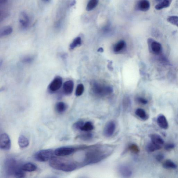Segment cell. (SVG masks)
<instances>
[{
    "label": "cell",
    "instance_id": "cell-21",
    "mask_svg": "<svg viewBox=\"0 0 178 178\" xmlns=\"http://www.w3.org/2000/svg\"><path fill=\"white\" fill-rule=\"evenodd\" d=\"M135 114L140 119L144 120H147L149 117L145 110L141 108L137 109L135 111Z\"/></svg>",
    "mask_w": 178,
    "mask_h": 178
},
{
    "label": "cell",
    "instance_id": "cell-30",
    "mask_svg": "<svg viewBox=\"0 0 178 178\" xmlns=\"http://www.w3.org/2000/svg\"><path fill=\"white\" fill-rule=\"evenodd\" d=\"M167 20L170 24L178 27V16H169Z\"/></svg>",
    "mask_w": 178,
    "mask_h": 178
},
{
    "label": "cell",
    "instance_id": "cell-8",
    "mask_svg": "<svg viewBox=\"0 0 178 178\" xmlns=\"http://www.w3.org/2000/svg\"><path fill=\"white\" fill-rule=\"evenodd\" d=\"M116 126L114 122L110 121L107 123L104 129V136L109 137L112 136L116 129Z\"/></svg>",
    "mask_w": 178,
    "mask_h": 178
},
{
    "label": "cell",
    "instance_id": "cell-5",
    "mask_svg": "<svg viewBox=\"0 0 178 178\" xmlns=\"http://www.w3.org/2000/svg\"><path fill=\"white\" fill-rule=\"evenodd\" d=\"M11 143L10 139L8 134L3 133L0 136V148L1 149L5 151L10 150Z\"/></svg>",
    "mask_w": 178,
    "mask_h": 178
},
{
    "label": "cell",
    "instance_id": "cell-28",
    "mask_svg": "<svg viewBox=\"0 0 178 178\" xmlns=\"http://www.w3.org/2000/svg\"><path fill=\"white\" fill-rule=\"evenodd\" d=\"M82 44V39L80 37H77L75 38L73 41L70 45V49H73L78 46Z\"/></svg>",
    "mask_w": 178,
    "mask_h": 178
},
{
    "label": "cell",
    "instance_id": "cell-13",
    "mask_svg": "<svg viewBox=\"0 0 178 178\" xmlns=\"http://www.w3.org/2000/svg\"><path fill=\"white\" fill-rule=\"evenodd\" d=\"M19 22L23 28L26 29L28 27L29 19L27 15L25 12H22L20 14Z\"/></svg>",
    "mask_w": 178,
    "mask_h": 178
},
{
    "label": "cell",
    "instance_id": "cell-38",
    "mask_svg": "<svg viewBox=\"0 0 178 178\" xmlns=\"http://www.w3.org/2000/svg\"><path fill=\"white\" fill-rule=\"evenodd\" d=\"M164 158V155L162 154H159L156 155V159L158 162H161Z\"/></svg>",
    "mask_w": 178,
    "mask_h": 178
},
{
    "label": "cell",
    "instance_id": "cell-1",
    "mask_svg": "<svg viewBox=\"0 0 178 178\" xmlns=\"http://www.w3.org/2000/svg\"><path fill=\"white\" fill-rule=\"evenodd\" d=\"M49 164L53 169L65 172H72L77 168L74 162L54 156L49 160Z\"/></svg>",
    "mask_w": 178,
    "mask_h": 178
},
{
    "label": "cell",
    "instance_id": "cell-4",
    "mask_svg": "<svg viewBox=\"0 0 178 178\" xmlns=\"http://www.w3.org/2000/svg\"><path fill=\"white\" fill-rule=\"evenodd\" d=\"M93 89L95 94L101 96L109 94L112 92V89L111 87L102 86L96 83L94 84Z\"/></svg>",
    "mask_w": 178,
    "mask_h": 178
},
{
    "label": "cell",
    "instance_id": "cell-11",
    "mask_svg": "<svg viewBox=\"0 0 178 178\" xmlns=\"http://www.w3.org/2000/svg\"><path fill=\"white\" fill-rule=\"evenodd\" d=\"M150 7V2L148 0H140L136 6L138 10L146 12L149 10Z\"/></svg>",
    "mask_w": 178,
    "mask_h": 178
},
{
    "label": "cell",
    "instance_id": "cell-17",
    "mask_svg": "<svg viewBox=\"0 0 178 178\" xmlns=\"http://www.w3.org/2000/svg\"><path fill=\"white\" fill-rule=\"evenodd\" d=\"M151 142L155 144L161 145L163 144L164 143L163 139L159 135L157 134H152L150 135Z\"/></svg>",
    "mask_w": 178,
    "mask_h": 178
},
{
    "label": "cell",
    "instance_id": "cell-25",
    "mask_svg": "<svg viewBox=\"0 0 178 178\" xmlns=\"http://www.w3.org/2000/svg\"><path fill=\"white\" fill-rule=\"evenodd\" d=\"M94 129L93 124L91 122H87L84 123L81 131L84 132H89L92 131Z\"/></svg>",
    "mask_w": 178,
    "mask_h": 178
},
{
    "label": "cell",
    "instance_id": "cell-22",
    "mask_svg": "<svg viewBox=\"0 0 178 178\" xmlns=\"http://www.w3.org/2000/svg\"><path fill=\"white\" fill-rule=\"evenodd\" d=\"M162 148V147L161 145L155 144L151 142L147 145L146 150L147 152H152L156 151V150H160Z\"/></svg>",
    "mask_w": 178,
    "mask_h": 178
},
{
    "label": "cell",
    "instance_id": "cell-24",
    "mask_svg": "<svg viewBox=\"0 0 178 178\" xmlns=\"http://www.w3.org/2000/svg\"><path fill=\"white\" fill-rule=\"evenodd\" d=\"M163 167L166 169H175L177 167L176 165L170 160H166L163 164Z\"/></svg>",
    "mask_w": 178,
    "mask_h": 178
},
{
    "label": "cell",
    "instance_id": "cell-31",
    "mask_svg": "<svg viewBox=\"0 0 178 178\" xmlns=\"http://www.w3.org/2000/svg\"><path fill=\"white\" fill-rule=\"evenodd\" d=\"M84 90V85L82 84H79L78 85L75 94L77 96H79L83 93Z\"/></svg>",
    "mask_w": 178,
    "mask_h": 178
},
{
    "label": "cell",
    "instance_id": "cell-33",
    "mask_svg": "<svg viewBox=\"0 0 178 178\" xmlns=\"http://www.w3.org/2000/svg\"><path fill=\"white\" fill-rule=\"evenodd\" d=\"M129 150L135 154H137L140 152V149L136 144H133L130 145L129 147Z\"/></svg>",
    "mask_w": 178,
    "mask_h": 178
},
{
    "label": "cell",
    "instance_id": "cell-15",
    "mask_svg": "<svg viewBox=\"0 0 178 178\" xmlns=\"http://www.w3.org/2000/svg\"><path fill=\"white\" fill-rule=\"evenodd\" d=\"M18 143L20 147L24 149L28 147L30 142L27 137L24 135H21L19 137Z\"/></svg>",
    "mask_w": 178,
    "mask_h": 178
},
{
    "label": "cell",
    "instance_id": "cell-35",
    "mask_svg": "<svg viewBox=\"0 0 178 178\" xmlns=\"http://www.w3.org/2000/svg\"><path fill=\"white\" fill-rule=\"evenodd\" d=\"M33 57L31 56L25 57L22 60V62L26 64L31 63L33 61Z\"/></svg>",
    "mask_w": 178,
    "mask_h": 178
},
{
    "label": "cell",
    "instance_id": "cell-27",
    "mask_svg": "<svg viewBox=\"0 0 178 178\" xmlns=\"http://www.w3.org/2000/svg\"><path fill=\"white\" fill-rule=\"evenodd\" d=\"M93 138V135L91 133L82 134L77 137V139L84 141H89V140L92 139Z\"/></svg>",
    "mask_w": 178,
    "mask_h": 178
},
{
    "label": "cell",
    "instance_id": "cell-18",
    "mask_svg": "<svg viewBox=\"0 0 178 178\" xmlns=\"http://www.w3.org/2000/svg\"><path fill=\"white\" fill-rule=\"evenodd\" d=\"M22 169L25 172H33L36 171L37 167L32 163L27 162L22 165Z\"/></svg>",
    "mask_w": 178,
    "mask_h": 178
},
{
    "label": "cell",
    "instance_id": "cell-20",
    "mask_svg": "<svg viewBox=\"0 0 178 178\" xmlns=\"http://www.w3.org/2000/svg\"><path fill=\"white\" fill-rule=\"evenodd\" d=\"M13 31V29L11 26L4 27L0 30V37L8 36L12 33Z\"/></svg>",
    "mask_w": 178,
    "mask_h": 178
},
{
    "label": "cell",
    "instance_id": "cell-37",
    "mask_svg": "<svg viewBox=\"0 0 178 178\" xmlns=\"http://www.w3.org/2000/svg\"><path fill=\"white\" fill-rule=\"evenodd\" d=\"M138 102L143 104H147L148 101L147 100L142 97H138L137 99Z\"/></svg>",
    "mask_w": 178,
    "mask_h": 178
},
{
    "label": "cell",
    "instance_id": "cell-16",
    "mask_svg": "<svg viewBox=\"0 0 178 178\" xmlns=\"http://www.w3.org/2000/svg\"><path fill=\"white\" fill-rule=\"evenodd\" d=\"M172 0H162L155 5V8L157 10H160L168 8L171 4Z\"/></svg>",
    "mask_w": 178,
    "mask_h": 178
},
{
    "label": "cell",
    "instance_id": "cell-36",
    "mask_svg": "<svg viewBox=\"0 0 178 178\" xmlns=\"http://www.w3.org/2000/svg\"><path fill=\"white\" fill-rule=\"evenodd\" d=\"M175 147V145L174 144L170 143L165 145L164 148L166 150H170L174 149Z\"/></svg>",
    "mask_w": 178,
    "mask_h": 178
},
{
    "label": "cell",
    "instance_id": "cell-41",
    "mask_svg": "<svg viewBox=\"0 0 178 178\" xmlns=\"http://www.w3.org/2000/svg\"><path fill=\"white\" fill-rule=\"evenodd\" d=\"M102 50H103L102 48L100 49H99V52L103 51H102Z\"/></svg>",
    "mask_w": 178,
    "mask_h": 178
},
{
    "label": "cell",
    "instance_id": "cell-26",
    "mask_svg": "<svg viewBox=\"0 0 178 178\" xmlns=\"http://www.w3.org/2000/svg\"><path fill=\"white\" fill-rule=\"evenodd\" d=\"M99 0H90L87 4L86 10L87 11H91L93 9L97 6Z\"/></svg>",
    "mask_w": 178,
    "mask_h": 178
},
{
    "label": "cell",
    "instance_id": "cell-19",
    "mask_svg": "<svg viewBox=\"0 0 178 178\" xmlns=\"http://www.w3.org/2000/svg\"><path fill=\"white\" fill-rule=\"evenodd\" d=\"M67 107V104L62 102L57 103L55 106V109L59 114H62L66 111Z\"/></svg>",
    "mask_w": 178,
    "mask_h": 178
},
{
    "label": "cell",
    "instance_id": "cell-39",
    "mask_svg": "<svg viewBox=\"0 0 178 178\" xmlns=\"http://www.w3.org/2000/svg\"><path fill=\"white\" fill-rule=\"evenodd\" d=\"M7 1V0H0V3L1 4H5Z\"/></svg>",
    "mask_w": 178,
    "mask_h": 178
},
{
    "label": "cell",
    "instance_id": "cell-6",
    "mask_svg": "<svg viewBox=\"0 0 178 178\" xmlns=\"http://www.w3.org/2000/svg\"><path fill=\"white\" fill-rule=\"evenodd\" d=\"M147 42L150 52L157 55L161 53L162 51L161 44L151 38H149Z\"/></svg>",
    "mask_w": 178,
    "mask_h": 178
},
{
    "label": "cell",
    "instance_id": "cell-29",
    "mask_svg": "<svg viewBox=\"0 0 178 178\" xmlns=\"http://www.w3.org/2000/svg\"><path fill=\"white\" fill-rule=\"evenodd\" d=\"M24 172L22 169V166H20L15 172L14 176L16 178H24L26 176Z\"/></svg>",
    "mask_w": 178,
    "mask_h": 178
},
{
    "label": "cell",
    "instance_id": "cell-7",
    "mask_svg": "<svg viewBox=\"0 0 178 178\" xmlns=\"http://www.w3.org/2000/svg\"><path fill=\"white\" fill-rule=\"evenodd\" d=\"M75 150V149L72 147H62L55 150L54 154L58 157L66 156L72 154Z\"/></svg>",
    "mask_w": 178,
    "mask_h": 178
},
{
    "label": "cell",
    "instance_id": "cell-14",
    "mask_svg": "<svg viewBox=\"0 0 178 178\" xmlns=\"http://www.w3.org/2000/svg\"><path fill=\"white\" fill-rule=\"evenodd\" d=\"M157 122L158 125L162 129H166L169 128V123L166 117L164 115H160L158 117Z\"/></svg>",
    "mask_w": 178,
    "mask_h": 178
},
{
    "label": "cell",
    "instance_id": "cell-12",
    "mask_svg": "<svg viewBox=\"0 0 178 178\" xmlns=\"http://www.w3.org/2000/svg\"><path fill=\"white\" fill-rule=\"evenodd\" d=\"M74 83L71 80H69L64 82L63 86V91L66 95L71 94L73 91Z\"/></svg>",
    "mask_w": 178,
    "mask_h": 178
},
{
    "label": "cell",
    "instance_id": "cell-10",
    "mask_svg": "<svg viewBox=\"0 0 178 178\" xmlns=\"http://www.w3.org/2000/svg\"><path fill=\"white\" fill-rule=\"evenodd\" d=\"M118 170L120 175L123 177L129 178L133 175V171L131 168L126 165H120Z\"/></svg>",
    "mask_w": 178,
    "mask_h": 178
},
{
    "label": "cell",
    "instance_id": "cell-2",
    "mask_svg": "<svg viewBox=\"0 0 178 178\" xmlns=\"http://www.w3.org/2000/svg\"><path fill=\"white\" fill-rule=\"evenodd\" d=\"M19 167L16 160L13 158H7L4 161V170L8 176L14 175L15 172Z\"/></svg>",
    "mask_w": 178,
    "mask_h": 178
},
{
    "label": "cell",
    "instance_id": "cell-42",
    "mask_svg": "<svg viewBox=\"0 0 178 178\" xmlns=\"http://www.w3.org/2000/svg\"><path fill=\"white\" fill-rule=\"evenodd\" d=\"M42 1L45 2H47L49 1V0H42Z\"/></svg>",
    "mask_w": 178,
    "mask_h": 178
},
{
    "label": "cell",
    "instance_id": "cell-40",
    "mask_svg": "<svg viewBox=\"0 0 178 178\" xmlns=\"http://www.w3.org/2000/svg\"><path fill=\"white\" fill-rule=\"evenodd\" d=\"M76 3V1L75 0L71 2V4H70V6H71L74 5Z\"/></svg>",
    "mask_w": 178,
    "mask_h": 178
},
{
    "label": "cell",
    "instance_id": "cell-23",
    "mask_svg": "<svg viewBox=\"0 0 178 178\" xmlns=\"http://www.w3.org/2000/svg\"><path fill=\"white\" fill-rule=\"evenodd\" d=\"M126 47V44L124 41H120L115 45L114 51L115 53H118L124 50Z\"/></svg>",
    "mask_w": 178,
    "mask_h": 178
},
{
    "label": "cell",
    "instance_id": "cell-34",
    "mask_svg": "<svg viewBox=\"0 0 178 178\" xmlns=\"http://www.w3.org/2000/svg\"><path fill=\"white\" fill-rule=\"evenodd\" d=\"M84 124V123L83 121H78L75 122L73 125V128L76 130H81Z\"/></svg>",
    "mask_w": 178,
    "mask_h": 178
},
{
    "label": "cell",
    "instance_id": "cell-32",
    "mask_svg": "<svg viewBox=\"0 0 178 178\" xmlns=\"http://www.w3.org/2000/svg\"><path fill=\"white\" fill-rule=\"evenodd\" d=\"M131 101L129 99L127 98L124 100L123 102V108L125 111H127L129 109L130 106H131Z\"/></svg>",
    "mask_w": 178,
    "mask_h": 178
},
{
    "label": "cell",
    "instance_id": "cell-43",
    "mask_svg": "<svg viewBox=\"0 0 178 178\" xmlns=\"http://www.w3.org/2000/svg\"><path fill=\"white\" fill-rule=\"evenodd\" d=\"M155 1L158 2H161L162 1V0H155Z\"/></svg>",
    "mask_w": 178,
    "mask_h": 178
},
{
    "label": "cell",
    "instance_id": "cell-3",
    "mask_svg": "<svg viewBox=\"0 0 178 178\" xmlns=\"http://www.w3.org/2000/svg\"><path fill=\"white\" fill-rule=\"evenodd\" d=\"M54 151L52 149H47L40 150L35 154L34 158L37 161L46 162L49 160L53 157Z\"/></svg>",
    "mask_w": 178,
    "mask_h": 178
},
{
    "label": "cell",
    "instance_id": "cell-9",
    "mask_svg": "<svg viewBox=\"0 0 178 178\" xmlns=\"http://www.w3.org/2000/svg\"><path fill=\"white\" fill-rule=\"evenodd\" d=\"M62 79L61 77H57L55 78L49 85V89L51 93H54L58 91L61 87Z\"/></svg>",
    "mask_w": 178,
    "mask_h": 178
}]
</instances>
